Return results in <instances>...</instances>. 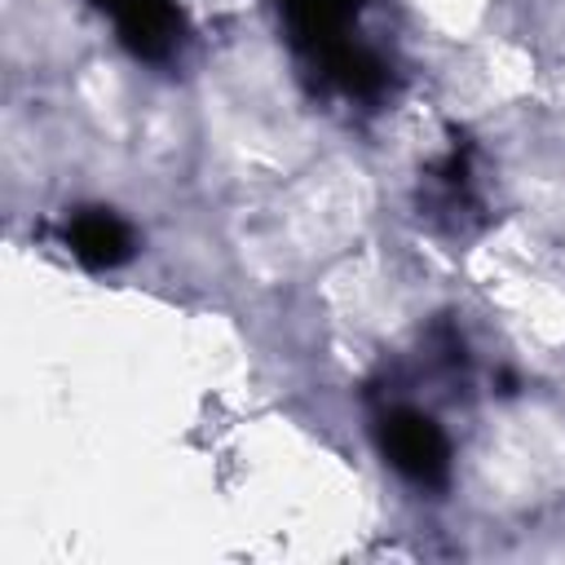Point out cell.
Segmentation results:
<instances>
[{"label":"cell","instance_id":"1","mask_svg":"<svg viewBox=\"0 0 565 565\" xmlns=\"http://www.w3.org/2000/svg\"><path fill=\"white\" fill-rule=\"evenodd\" d=\"M380 450L384 459L415 486H441L450 472V441L424 411L397 406L380 419Z\"/></svg>","mask_w":565,"mask_h":565},{"label":"cell","instance_id":"2","mask_svg":"<svg viewBox=\"0 0 565 565\" xmlns=\"http://www.w3.org/2000/svg\"><path fill=\"white\" fill-rule=\"evenodd\" d=\"M93 4L110 18L119 44L132 57H146V62L172 57L181 35H185L177 0H93Z\"/></svg>","mask_w":565,"mask_h":565},{"label":"cell","instance_id":"3","mask_svg":"<svg viewBox=\"0 0 565 565\" xmlns=\"http://www.w3.org/2000/svg\"><path fill=\"white\" fill-rule=\"evenodd\" d=\"M66 247L88 269H115L132 256V230L106 207H84L66 216Z\"/></svg>","mask_w":565,"mask_h":565},{"label":"cell","instance_id":"4","mask_svg":"<svg viewBox=\"0 0 565 565\" xmlns=\"http://www.w3.org/2000/svg\"><path fill=\"white\" fill-rule=\"evenodd\" d=\"M278 4H282L291 35L313 53L340 44L349 35V22L362 9V0H278Z\"/></svg>","mask_w":565,"mask_h":565}]
</instances>
